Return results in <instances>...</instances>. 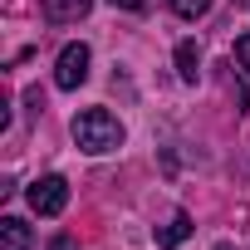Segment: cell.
<instances>
[{"label": "cell", "mask_w": 250, "mask_h": 250, "mask_svg": "<svg viewBox=\"0 0 250 250\" xmlns=\"http://www.w3.org/2000/svg\"><path fill=\"white\" fill-rule=\"evenodd\" d=\"M74 143L83 152H118L123 147V123L108 108H83L74 118Z\"/></svg>", "instance_id": "cell-1"}, {"label": "cell", "mask_w": 250, "mask_h": 250, "mask_svg": "<svg viewBox=\"0 0 250 250\" xmlns=\"http://www.w3.org/2000/svg\"><path fill=\"white\" fill-rule=\"evenodd\" d=\"M30 206H35V216H59L64 206H69V182L64 177H40V182H30Z\"/></svg>", "instance_id": "cell-2"}, {"label": "cell", "mask_w": 250, "mask_h": 250, "mask_svg": "<svg viewBox=\"0 0 250 250\" xmlns=\"http://www.w3.org/2000/svg\"><path fill=\"white\" fill-rule=\"evenodd\" d=\"M88 44H64L59 49V64H54V83L59 88H79L83 79H88Z\"/></svg>", "instance_id": "cell-3"}, {"label": "cell", "mask_w": 250, "mask_h": 250, "mask_svg": "<svg viewBox=\"0 0 250 250\" xmlns=\"http://www.w3.org/2000/svg\"><path fill=\"white\" fill-rule=\"evenodd\" d=\"M40 5H44V15H49L54 25H74V20H83V15H88L93 0H40Z\"/></svg>", "instance_id": "cell-4"}, {"label": "cell", "mask_w": 250, "mask_h": 250, "mask_svg": "<svg viewBox=\"0 0 250 250\" xmlns=\"http://www.w3.org/2000/svg\"><path fill=\"white\" fill-rule=\"evenodd\" d=\"M30 226L20 221V216H5V221H0V250H30Z\"/></svg>", "instance_id": "cell-5"}, {"label": "cell", "mask_w": 250, "mask_h": 250, "mask_svg": "<svg viewBox=\"0 0 250 250\" xmlns=\"http://www.w3.org/2000/svg\"><path fill=\"white\" fill-rule=\"evenodd\" d=\"M177 74H182V83H196L201 79V49H196V40H182L177 44Z\"/></svg>", "instance_id": "cell-6"}, {"label": "cell", "mask_w": 250, "mask_h": 250, "mask_svg": "<svg viewBox=\"0 0 250 250\" xmlns=\"http://www.w3.org/2000/svg\"><path fill=\"white\" fill-rule=\"evenodd\" d=\"M187 235H191V216H187V211H172V221L157 230V245H162V250H172V245H182Z\"/></svg>", "instance_id": "cell-7"}, {"label": "cell", "mask_w": 250, "mask_h": 250, "mask_svg": "<svg viewBox=\"0 0 250 250\" xmlns=\"http://www.w3.org/2000/svg\"><path fill=\"white\" fill-rule=\"evenodd\" d=\"M167 5H172L182 20H201V15L211 10V0H167Z\"/></svg>", "instance_id": "cell-8"}, {"label": "cell", "mask_w": 250, "mask_h": 250, "mask_svg": "<svg viewBox=\"0 0 250 250\" xmlns=\"http://www.w3.org/2000/svg\"><path fill=\"white\" fill-rule=\"evenodd\" d=\"M235 64H240V74L250 79V35H240V40H235Z\"/></svg>", "instance_id": "cell-9"}, {"label": "cell", "mask_w": 250, "mask_h": 250, "mask_svg": "<svg viewBox=\"0 0 250 250\" xmlns=\"http://www.w3.org/2000/svg\"><path fill=\"white\" fill-rule=\"evenodd\" d=\"M108 5H123V10H147V0H108Z\"/></svg>", "instance_id": "cell-10"}, {"label": "cell", "mask_w": 250, "mask_h": 250, "mask_svg": "<svg viewBox=\"0 0 250 250\" xmlns=\"http://www.w3.org/2000/svg\"><path fill=\"white\" fill-rule=\"evenodd\" d=\"M49 250H69V240H54V245H49Z\"/></svg>", "instance_id": "cell-11"}, {"label": "cell", "mask_w": 250, "mask_h": 250, "mask_svg": "<svg viewBox=\"0 0 250 250\" xmlns=\"http://www.w3.org/2000/svg\"><path fill=\"white\" fill-rule=\"evenodd\" d=\"M216 250H235V245H226V240H221V245H216Z\"/></svg>", "instance_id": "cell-12"}]
</instances>
